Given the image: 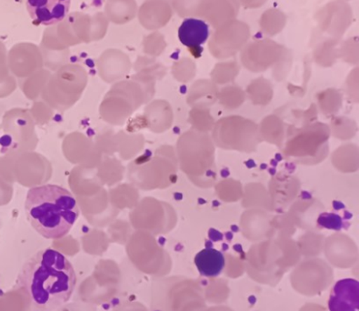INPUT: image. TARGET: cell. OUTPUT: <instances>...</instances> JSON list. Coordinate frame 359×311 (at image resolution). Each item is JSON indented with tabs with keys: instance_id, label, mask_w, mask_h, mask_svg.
Here are the masks:
<instances>
[{
	"instance_id": "cell-2",
	"label": "cell",
	"mask_w": 359,
	"mask_h": 311,
	"mask_svg": "<svg viewBox=\"0 0 359 311\" xmlns=\"http://www.w3.org/2000/svg\"><path fill=\"white\" fill-rule=\"evenodd\" d=\"M27 220L46 239L63 238L79 217V209L69 190L57 185L33 187L25 201Z\"/></svg>"
},
{
	"instance_id": "cell-5",
	"label": "cell",
	"mask_w": 359,
	"mask_h": 311,
	"mask_svg": "<svg viewBox=\"0 0 359 311\" xmlns=\"http://www.w3.org/2000/svg\"><path fill=\"white\" fill-rule=\"evenodd\" d=\"M328 309L330 311H358L359 284L358 280H339L331 291Z\"/></svg>"
},
{
	"instance_id": "cell-4",
	"label": "cell",
	"mask_w": 359,
	"mask_h": 311,
	"mask_svg": "<svg viewBox=\"0 0 359 311\" xmlns=\"http://www.w3.org/2000/svg\"><path fill=\"white\" fill-rule=\"evenodd\" d=\"M70 0H27V11L36 24L54 25L67 17Z\"/></svg>"
},
{
	"instance_id": "cell-3",
	"label": "cell",
	"mask_w": 359,
	"mask_h": 311,
	"mask_svg": "<svg viewBox=\"0 0 359 311\" xmlns=\"http://www.w3.org/2000/svg\"><path fill=\"white\" fill-rule=\"evenodd\" d=\"M250 29L247 25L233 20L222 27H217L212 39L210 40V48H212L213 51H217L219 48L220 51L235 53L250 39Z\"/></svg>"
},
{
	"instance_id": "cell-9",
	"label": "cell",
	"mask_w": 359,
	"mask_h": 311,
	"mask_svg": "<svg viewBox=\"0 0 359 311\" xmlns=\"http://www.w3.org/2000/svg\"><path fill=\"white\" fill-rule=\"evenodd\" d=\"M266 0H238L239 5H243L248 8H257L265 4Z\"/></svg>"
},
{
	"instance_id": "cell-8",
	"label": "cell",
	"mask_w": 359,
	"mask_h": 311,
	"mask_svg": "<svg viewBox=\"0 0 359 311\" xmlns=\"http://www.w3.org/2000/svg\"><path fill=\"white\" fill-rule=\"evenodd\" d=\"M195 264L201 275L216 278L223 272L226 260L222 252L215 249H205L196 254Z\"/></svg>"
},
{
	"instance_id": "cell-1",
	"label": "cell",
	"mask_w": 359,
	"mask_h": 311,
	"mask_svg": "<svg viewBox=\"0 0 359 311\" xmlns=\"http://www.w3.org/2000/svg\"><path fill=\"white\" fill-rule=\"evenodd\" d=\"M76 284L70 261L53 249H42L26 261L18 275V288L23 289L34 307L54 310L72 297Z\"/></svg>"
},
{
	"instance_id": "cell-6",
	"label": "cell",
	"mask_w": 359,
	"mask_h": 311,
	"mask_svg": "<svg viewBox=\"0 0 359 311\" xmlns=\"http://www.w3.org/2000/svg\"><path fill=\"white\" fill-rule=\"evenodd\" d=\"M238 5V0H208L202 17L217 29L234 20Z\"/></svg>"
},
{
	"instance_id": "cell-7",
	"label": "cell",
	"mask_w": 359,
	"mask_h": 311,
	"mask_svg": "<svg viewBox=\"0 0 359 311\" xmlns=\"http://www.w3.org/2000/svg\"><path fill=\"white\" fill-rule=\"evenodd\" d=\"M210 36V29L203 20L188 18L184 21L179 29V38L184 46L198 48L204 44Z\"/></svg>"
}]
</instances>
